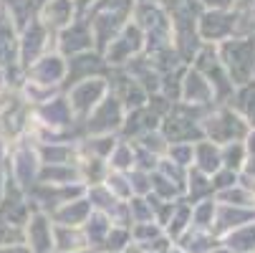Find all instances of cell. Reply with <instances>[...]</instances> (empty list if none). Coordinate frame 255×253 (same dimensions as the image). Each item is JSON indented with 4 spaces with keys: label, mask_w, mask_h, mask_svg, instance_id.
I'll return each mask as SVG.
<instances>
[{
    "label": "cell",
    "mask_w": 255,
    "mask_h": 253,
    "mask_svg": "<svg viewBox=\"0 0 255 253\" xmlns=\"http://www.w3.org/2000/svg\"><path fill=\"white\" fill-rule=\"evenodd\" d=\"M225 58L230 66V74L235 84H248L255 74V38L235 41L225 48Z\"/></svg>",
    "instance_id": "cell-1"
},
{
    "label": "cell",
    "mask_w": 255,
    "mask_h": 253,
    "mask_svg": "<svg viewBox=\"0 0 255 253\" xmlns=\"http://www.w3.org/2000/svg\"><path fill=\"white\" fill-rule=\"evenodd\" d=\"M245 94H248V104H245V114H248V122L255 127V84H250L248 89H245Z\"/></svg>",
    "instance_id": "cell-2"
},
{
    "label": "cell",
    "mask_w": 255,
    "mask_h": 253,
    "mask_svg": "<svg viewBox=\"0 0 255 253\" xmlns=\"http://www.w3.org/2000/svg\"><path fill=\"white\" fill-rule=\"evenodd\" d=\"M253 18H255V8H253Z\"/></svg>",
    "instance_id": "cell-3"
}]
</instances>
